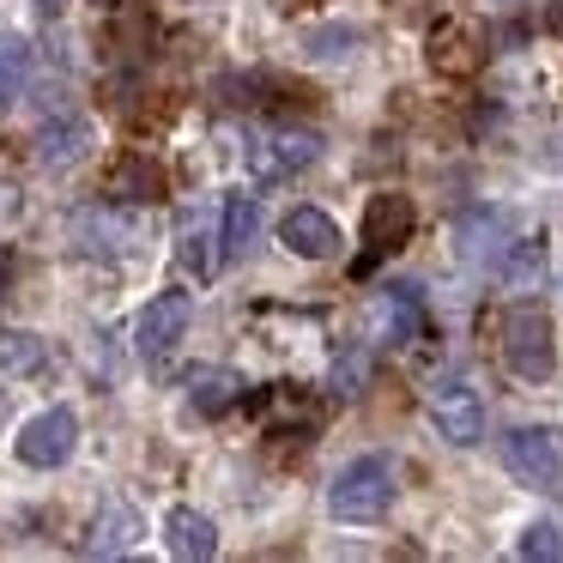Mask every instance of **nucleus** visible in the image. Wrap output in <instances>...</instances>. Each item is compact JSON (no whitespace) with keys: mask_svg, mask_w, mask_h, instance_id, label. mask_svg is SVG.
I'll list each match as a JSON object with an SVG mask.
<instances>
[{"mask_svg":"<svg viewBox=\"0 0 563 563\" xmlns=\"http://www.w3.org/2000/svg\"><path fill=\"white\" fill-rule=\"evenodd\" d=\"M545 25H551V31H558V37H563V0H551V13H545Z\"/></svg>","mask_w":563,"mask_h":563,"instance_id":"obj_25","label":"nucleus"},{"mask_svg":"<svg viewBox=\"0 0 563 563\" xmlns=\"http://www.w3.org/2000/svg\"><path fill=\"white\" fill-rule=\"evenodd\" d=\"M49 364V345L25 328H0V376H37Z\"/></svg>","mask_w":563,"mask_h":563,"instance_id":"obj_17","label":"nucleus"},{"mask_svg":"<svg viewBox=\"0 0 563 563\" xmlns=\"http://www.w3.org/2000/svg\"><path fill=\"white\" fill-rule=\"evenodd\" d=\"M158 170H152V164L146 158H128L122 164V170H115V183H110V195H122V200H134V207H140V200H146V207H152V200H158Z\"/></svg>","mask_w":563,"mask_h":563,"instance_id":"obj_21","label":"nucleus"},{"mask_svg":"<svg viewBox=\"0 0 563 563\" xmlns=\"http://www.w3.org/2000/svg\"><path fill=\"white\" fill-rule=\"evenodd\" d=\"M497 273H503L509 291H533V285L545 279V243H539V236H515L509 255L497 261Z\"/></svg>","mask_w":563,"mask_h":563,"instance_id":"obj_16","label":"nucleus"},{"mask_svg":"<svg viewBox=\"0 0 563 563\" xmlns=\"http://www.w3.org/2000/svg\"><path fill=\"white\" fill-rule=\"evenodd\" d=\"M188 321H195V303H188L183 291L152 297V303L140 309V321H134V345H140V357H164V352H170V345L188 333Z\"/></svg>","mask_w":563,"mask_h":563,"instance_id":"obj_8","label":"nucleus"},{"mask_svg":"<svg viewBox=\"0 0 563 563\" xmlns=\"http://www.w3.org/2000/svg\"><path fill=\"white\" fill-rule=\"evenodd\" d=\"M357 49V31L352 25H328V31H309V55L316 62H345Z\"/></svg>","mask_w":563,"mask_h":563,"instance_id":"obj_22","label":"nucleus"},{"mask_svg":"<svg viewBox=\"0 0 563 563\" xmlns=\"http://www.w3.org/2000/svg\"><path fill=\"white\" fill-rule=\"evenodd\" d=\"M503 364L521 382H545L558 369V345H551V321L539 303H515L503 316Z\"/></svg>","mask_w":563,"mask_h":563,"instance_id":"obj_2","label":"nucleus"},{"mask_svg":"<svg viewBox=\"0 0 563 563\" xmlns=\"http://www.w3.org/2000/svg\"><path fill=\"white\" fill-rule=\"evenodd\" d=\"M140 533H146V521H140L134 503H103V509L91 515L86 551H91V558H122L128 545H140Z\"/></svg>","mask_w":563,"mask_h":563,"instance_id":"obj_11","label":"nucleus"},{"mask_svg":"<svg viewBox=\"0 0 563 563\" xmlns=\"http://www.w3.org/2000/svg\"><path fill=\"white\" fill-rule=\"evenodd\" d=\"M91 146V128L79 122V115H62V122H49L37 134V164H49V170H67V164H79Z\"/></svg>","mask_w":563,"mask_h":563,"instance_id":"obj_14","label":"nucleus"},{"mask_svg":"<svg viewBox=\"0 0 563 563\" xmlns=\"http://www.w3.org/2000/svg\"><path fill=\"white\" fill-rule=\"evenodd\" d=\"M25 86H31V43L0 37V110L25 98Z\"/></svg>","mask_w":563,"mask_h":563,"instance_id":"obj_20","label":"nucleus"},{"mask_svg":"<svg viewBox=\"0 0 563 563\" xmlns=\"http://www.w3.org/2000/svg\"><path fill=\"white\" fill-rule=\"evenodd\" d=\"M164 539H170L176 558H195V563H207L212 551H219V527L200 509H188V503H176V509L164 515Z\"/></svg>","mask_w":563,"mask_h":563,"instance_id":"obj_13","label":"nucleus"},{"mask_svg":"<svg viewBox=\"0 0 563 563\" xmlns=\"http://www.w3.org/2000/svg\"><path fill=\"white\" fill-rule=\"evenodd\" d=\"M207 243H212V236L200 231V224H188V231H183V249H176V255H183V267L195 273V279H212V267H219Z\"/></svg>","mask_w":563,"mask_h":563,"instance_id":"obj_23","label":"nucleus"},{"mask_svg":"<svg viewBox=\"0 0 563 563\" xmlns=\"http://www.w3.org/2000/svg\"><path fill=\"white\" fill-rule=\"evenodd\" d=\"M509 231H515V219L503 207H473L461 219V255L473 261V267H497L503 255H509Z\"/></svg>","mask_w":563,"mask_h":563,"instance_id":"obj_9","label":"nucleus"},{"mask_svg":"<svg viewBox=\"0 0 563 563\" xmlns=\"http://www.w3.org/2000/svg\"><path fill=\"white\" fill-rule=\"evenodd\" d=\"M412 236V200L406 195H369V207H364V261H357V279H364L369 267H376L382 255H394V249Z\"/></svg>","mask_w":563,"mask_h":563,"instance_id":"obj_7","label":"nucleus"},{"mask_svg":"<svg viewBox=\"0 0 563 563\" xmlns=\"http://www.w3.org/2000/svg\"><path fill=\"white\" fill-rule=\"evenodd\" d=\"M328 509L340 521H382L394 509V461L388 454H357L328 485Z\"/></svg>","mask_w":563,"mask_h":563,"instance_id":"obj_1","label":"nucleus"},{"mask_svg":"<svg viewBox=\"0 0 563 563\" xmlns=\"http://www.w3.org/2000/svg\"><path fill=\"white\" fill-rule=\"evenodd\" d=\"M515 551H521V558H563V533H558L551 521H533V527L521 533V545H515Z\"/></svg>","mask_w":563,"mask_h":563,"instance_id":"obj_24","label":"nucleus"},{"mask_svg":"<svg viewBox=\"0 0 563 563\" xmlns=\"http://www.w3.org/2000/svg\"><path fill=\"white\" fill-rule=\"evenodd\" d=\"M503 466L533 490L563 485V430L558 424H515L503 437Z\"/></svg>","mask_w":563,"mask_h":563,"instance_id":"obj_3","label":"nucleus"},{"mask_svg":"<svg viewBox=\"0 0 563 563\" xmlns=\"http://www.w3.org/2000/svg\"><path fill=\"white\" fill-rule=\"evenodd\" d=\"M79 449V418L74 406H49V412H37L25 430H19V461L37 466V473H49V466H67V454Z\"/></svg>","mask_w":563,"mask_h":563,"instance_id":"obj_6","label":"nucleus"},{"mask_svg":"<svg viewBox=\"0 0 563 563\" xmlns=\"http://www.w3.org/2000/svg\"><path fill=\"white\" fill-rule=\"evenodd\" d=\"M255 236H261V207L249 195H231V200H224V236H219L224 255L243 261L249 249H255Z\"/></svg>","mask_w":563,"mask_h":563,"instance_id":"obj_18","label":"nucleus"},{"mask_svg":"<svg viewBox=\"0 0 563 563\" xmlns=\"http://www.w3.org/2000/svg\"><path fill=\"white\" fill-rule=\"evenodd\" d=\"M424 406H430V424H437V437H449L454 449H473V442L485 437V406H478V394L466 388L461 376L430 382Z\"/></svg>","mask_w":563,"mask_h":563,"instance_id":"obj_4","label":"nucleus"},{"mask_svg":"<svg viewBox=\"0 0 563 563\" xmlns=\"http://www.w3.org/2000/svg\"><path fill=\"white\" fill-rule=\"evenodd\" d=\"M91 236H115V249H134L140 219H128V212H110V207H79V212H74V243L86 249Z\"/></svg>","mask_w":563,"mask_h":563,"instance_id":"obj_15","label":"nucleus"},{"mask_svg":"<svg viewBox=\"0 0 563 563\" xmlns=\"http://www.w3.org/2000/svg\"><path fill=\"white\" fill-rule=\"evenodd\" d=\"M279 236H285V249L303 255V261H333L340 255V224H333L321 207H291L279 219Z\"/></svg>","mask_w":563,"mask_h":563,"instance_id":"obj_10","label":"nucleus"},{"mask_svg":"<svg viewBox=\"0 0 563 563\" xmlns=\"http://www.w3.org/2000/svg\"><path fill=\"white\" fill-rule=\"evenodd\" d=\"M485 62V49H473V37H466L461 25H449V31H437V37H430V67H437V74H473V67Z\"/></svg>","mask_w":563,"mask_h":563,"instance_id":"obj_19","label":"nucleus"},{"mask_svg":"<svg viewBox=\"0 0 563 563\" xmlns=\"http://www.w3.org/2000/svg\"><path fill=\"white\" fill-rule=\"evenodd\" d=\"M321 158V134L309 128H279L267 140H249V176L255 183H285L291 170H309Z\"/></svg>","mask_w":563,"mask_h":563,"instance_id":"obj_5","label":"nucleus"},{"mask_svg":"<svg viewBox=\"0 0 563 563\" xmlns=\"http://www.w3.org/2000/svg\"><path fill=\"white\" fill-rule=\"evenodd\" d=\"M188 406H195L200 418H219V412H231L236 400H243V376L236 369H224V364H200V369H188Z\"/></svg>","mask_w":563,"mask_h":563,"instance_id":"obj_12","label":"nucleus"}]
</instances>
